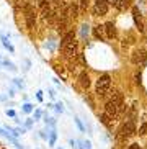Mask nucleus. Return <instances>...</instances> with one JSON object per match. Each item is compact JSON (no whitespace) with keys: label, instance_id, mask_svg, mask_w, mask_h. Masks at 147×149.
<instances>
[{"label":"nucleus","instance_id":"14","mask_svg":"<svg viewBox=\"0 0 147 149\" xmlns=\"http://www.w3.org/2000/svg\"><path fill=\"white\" fill-rule=\"evenodd\" d=\"M69 12H70V17H72V18H75V17H77V13H78L77 5H70V7H69Z\"/></svg>","mask_w":147,"mask_h":149},{"label":"nucleus","instance_id":"1","mask_svg":"<svg viewBox=\"0 0 147 149\" xmlns=\"http://www.w3.org/2000/svg\"><path fill=\"white\" fill-rule=\"evenodd\" d=\"M131 61H132V64H136V66H139V67L146 66L147 64V51L142 48L134 49L132 54H131Z\"/></svg>","mask_w":147,"mask_h":149},{"label":"nucleus","instance_id":"9","mask_svg":"<svg viewBox=\"0 0 147 149\" xmlns=\"http://www.w3.org/2000/svg\"><path fill=\"white\" fill-rule=\"evenodd\" d=\"M105 33H106V38H110V40L116 38V28H114L113 22H108L105 25Z\"/></svg>","mask_w":147,"mask_h":149},{"label":"nucleus","instance_id":"16","mask_svg":"<svg viewBox=\"0 0 147 149\" xmlns=\"http://www.w3.org/2000/svg\"><path fill=\"white\" fill-rule=\"evenodd\" d=\"M131 3H132V0H121L123 8H128V7H131Z\"/></svg>","mask_w":147,"mask_h":149},{"label":"nucleus","instance_id":"10","mask_svg":"<svg viewBox=\"0 0 147 149\" xmlns=\"http://www.w3.org/2000/svg\"><path fill=\"white\" fill-rule=\"evenodd\" d=\"M78 82H80V85H82L83 88L90 87V77H88V74H87L85 70H83V72H80V75H78Z\"/></svg>","mask_w":147,"mask_h":149},{"label":"nucleus","instance_id":"13","mask_svg":"<svg viewBox=\"0 0 147 149\" xmlns=\"http://www.w3.org/2000/svg\"><path fill=\"white\" fill-rule=\"evenodd\" d=\"M100 121L103 123L105 126L111 128V118H110V116H106V115H105V113H101V115H100Z\"/></svg>","mask_w":147,"mask_h":149},{"label":"nucleus","instance_id":"19","mask_svg":"<svg viewBox=\"0 0 147 149\" xmlns=\"http://www.w3.org/2000/svg\"><path fill=\"white\" fill-rule=\"evenodd\" d=\"M38 3H39V7H41V10H43L44 7H48V0H38Z\"/></svg>","mask_w":147,"mask_h":149},{"label":"nucleus","instance_id":"7","mask_svg":"<svg viewBox=\"0 0 147 149\" xmlns=\"http://www.w3.org/2000/svg\"><path fill=\"white\" fill-rule=\"evenodd\" d=\"M93 13L95 15H106L108 13V0H96Z\"/></svg>","mask_w":147,"mask_h":149},{"label":"nucleus","instance_id":"8","mask_svg":"<svg viewBox=\"0 0 147 149\" xmlns=\"http://www.w3.org/2000/svg\"><path fill=\"white\" fill-rule=\"evenodd\" d=\"M132 17H134L136 26L139 28V31H142L144 30V25H142V20H141V12H139L137 7H132Z\"/></svg>","mask_w":147,"mask_h":149},{"label":"nucleus","instance_id":"5","mask_svg":"<svg viewBox=\"0 0 147 149\" xmlns=\"http://www.w3.org/2000/svg\"><path fill=\"white\" fill-rule=\"evenodd\" d=\"M121 110H123L121 107H118L113 100H108V102H106V105H105V115L113 120L118 113H119V111H121Z\"/></svg>","mask_w":147,"mask_h":149},{"label":"nucleus","instance_id":"6","mask_svg":"<svg viewBox=\"0 0 147 149\" xmlns=\"http://www.w3.org/2000/svg\"><path fill=\"white\" fill-rule=\"evenodd\" d=\"M64 56H65V59H69V61H72L74 57L77 56V41H72L70 44H67L64 49Z\"/></svg>","mask_w":147,"mask_h":149},{"label":"nucleus","instance_id":"17","mask_svg":"<svg viewBox=\"0 0 147 149\" xmlns=\"http://www.w3.org/2000/svg\"><path fill=\"white\" fill-rule=\"evenodd\" d=\"M80 8H82V10L88 8V0H80Z\"/></svg>","mask_w":147,"mask_h":149},{"label":"nucleus","instance_id":"20","mask_svg":"<svg viewBox=\"0 0 147 149\" xmlns=\"http://www.w3.org/2000/svg\"><path fill=\"white\" fill-rule=\"evenodd\" d=\"M128 149H141V146H139V144H131Z\"/></svg>","mask_w":147,"mask_h":149},{"label":"nucleus","instance_id":"4","mask_svg":"<svg viewBox=\"0 0 147 149\" xmlns=\"http://www.w3.org/2000/svg\"><path fill=\"white\" fill-rule=\"evenodd\" d=\"M118 133H121L126 139H128V138H131L132 134H136V125H134V121H132V120L126 121L124 125L119 128V131H118Z\"/></svg>","mask_w":147,"mask_h":149},{"label":"nucleus","instance_id":"15","mask_svg":"<svg viewBox=\"0 0 147 149\" xmlns=\"http://www.w3.org/2000/svg\"><path fill=\"white\" fill-rule=\"evenodd\" d=\"M139 134H141V136L147 134V123H144V125H141V128H139Z\"/></svg>","mask_w":147,"mask_h":149},{"label":"nucleus","instance_id":"18","mask_svg":"<svg viewBox=\"0 0 147 149\" xmlns=\"http://www.w3.org/2000/svg\"><path fill=\"white\" fill-rule=\"evenodd\" d=\"M113 5L116 7V8H119V10H123V5H121V0H113Z\"/></svg>","mask_w":147,"mask_h":149},{"label":"nucleus","instance_id":"11","mask_svg":"<svg viewBox=\"0 0 147 149\" xmlns=\"http://www.w3.org/2000/svg\"><path fill=\"white\" fill-rule=\"evenodd\" d=\"M93 35H95V38H98L100 41L105 40V26H95L93 28Z\"/></svg>","mask_w":147,"mask_h":149},{"label":"nucleus","instance_id":"3","mask_svg":"<svg viewBox=\"0 0 147 149\" xmlns=\"http://www.w3.org/2000/svg\"><path fill=\"white\" fill-rule=\"evenodd\" d=\"M23 12H25V18H26V25L28 28H35L36 25V12H35V7L31 3H26L23 7Z\"/></svg>","mask_w":147,"mask_h":149},{"label":"nucleus","instance_id":"2","mask_svg":"<svg viewBox=\"0 0 147 149\" xmlns=\"http://www.w3.org/2000/svg\"><path fill=\"white\" fill-rule=\"evenodd\" d=\"M110 84H111V77H110L108 74L101 75V77L96 80V93H98L100 97H105L106 92H108V88H110Z\"/></svg>","mask_w":147,"mask_h":149},{"label":"nucleus","instance_id":"12","mask_svg":"<svg viewBox=\"0 0 147 149\" xmlns=\"http://www.w3.org/2000/svg\"><path fill=\"white\" fill-rule=\"evenodd\" d=\"M72 41H75V40H74V33H72V31H69V33H67V35L64 36V40H62V43H61V48L64 49L65 46H67V44H70Z\"/></svg>","mask_w":147,"mask_h":149}]
</instances>
